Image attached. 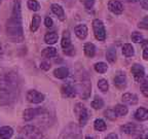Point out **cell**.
<instances>
[{"instance_id": "cell-9", "label": "cell", "mask_w": 148, "mask_h": 139, "mask_svg": "<svg viewBox=\"0 0 148 139\" xmlns=\"http://www.w3.org/2000/svg\"><path fill=\"white\" fill-rule=\"evenodd\" d=\"M61 93L66 98H74L76 96L77 90L76 88H74L70 83H64L62 88H61Z\"/></svg>"}, {"instance_id": "cell-24", "label": "cell", "mask_w": 148, "mask_h": 139, "mask_svg": "<svg viewBox=\"0 0 148 139\" xmlns=\"http://www.w3.org/2000/svg\"><path fill=\"white\" fill-rule=\"evenodd\" d=\"M41 23V17L39 14H34L32 18V23H31V27L30 30L32 32H36L37 29L39 28V25Z\"/></svg>"}, {"instance_id": "cell-26", "label": "cell", "mask_w": 148, "mask_h": 139, "mask_svg": "<svg viewBox=\"0 0 148 139\" xmlns=\"http://www.w3.org/2000/svg\"><path fill=\"white\" fill-rule=\"evenodd\" d=\"M123 54L130 58V57H133L135 55V50H134V46L132 45L131 43H125L123 46Z\"/></svg>"}, {"instance_id": "cell-23", "label": "cell", "mask_w": 148, "mask_h": 139, "mask_svg": "<svg viewBox=\"0 0 148 139\" xmlns=\"http://www.w3.org/2000/svg\"><path fill=\"white\" fill-rule=\"evenodd\" d=\"M61 45L63 49H67L69 46H71V37H70L69 31H64V34L62 37V41H61Z\"/></svg>"}, {"instance_id": "cell-18", "label": "cell", "mask_w": 148, "mask_h": 139, "mask_svg": "<svg viewBox=\"0 0 148 139\" xmlns=\"http://www.w3.org/2000/svg\"><path fill=\"white\" fill-rule=\"evenodd\" d=\"M51 12H53V14H55L56 16L60 19L61 21H65L66 17H65L64 8H63L60 4H58V3H53V4H51Z\"/></svg>"}, {"instance_id": "cell-42", "label": "cell", "mask_w": 148, "mask_h": 139, "mask_svg": "<svg viewBox=\"0 0 148 139\" xmlns=\"http://www.w3.org/2000/svg\"><path fill=\"white\" fill-rule=\"evenodd\" d=\"M104 139H118V136H117V134H115V133H110V134L107 135Z\"/></svg>"}, {"instance_id": "cell-22", "label": "cell", "mask_w": 148, "mask_h": 139, "mask_svg": "<svg viewBox=\"0 0 148 139\" xmlns=\"http://www.w3.org/2000/svg\"><path fill=\"white\" fill-rule=\"evenodd\" d=\"M59 40V35L56 32H49L46 33L45 36H44V41L47 44H55L57 43Z\"/></svg>"}, {"instance_id": "cell-12", "label": "cell", "mask_w": 148, "mask_h": 139, "mask_svg": "<svg viewBox=\"0 0 148 139\" xmlns=\"http://www.w3.org/2000/svg\"><path fill=\"white\" fill-rule=\"evenodd\" d=\"M114 86L116 87L119 90H123V89L127 87V77H125V73L123 72H118L114 76Z\"/></svg>"}, {"instance_id": "cell-8", "label": "cell", "mask_w": 148, "mask_h": 139, "mask_svg": "<svg viewBox=\"0 0 148 139\" xmlns=\"http://www.w3.org/2000/svg\"><path fill=\"white\" fill-rule=\"evenodd\" d=\"M131 72H132L133 76H134L135 81L137 83H141L143 81L144 76H145V70L144 67L141 64H134L131 68Z\"/></svg>"}, {"instance_id": "cell-28", "label": "cell", "mask_w": 148, "mask_h": 139, "mask_svg": "<svg viewBox=\"0 0 148 139\" xmlns=\"http://www.w3.org/2000/svg\"><path fill=\"white\" fill-rule=\"evenodd\" d=\"M42 56L44 58H53L57 56V49L53 46H49L42 51Z\"/></svg>"}, {"instance_id": "cell-5", "label": "cell", "mask_w": 148, "mask_h": 139, "mask_svg": "<svg viewBox=\"0 0 148 139\" xmlns=\"http://www.w3.org/2000/svg\"><path fill=\"white\" fill-rule=\"evenodd\" d=\"M21 131L27 139H42V133L34 126L27 125Z\"/></svg>"}, {"instance_id": "cell-4", "label": "cell", "mask_w": 148, "mask_h": 139, "mask_svg": "<svg viewBox=\"0 0 148 139\" xmlns=\"http://www.w3.org/2000/svg\"><path fill=\"white\" fill-rule=\"evenodd\" d=\"M74 112L77 114V118H78V122L80 126H86V123L88 120V111L84 105H82L81 103H77L74 107Z\"/></svg>"}, {"instance_id": "cell-40", "label": "cell", "mask_w": 148, "mask_h": 139, "mask_svg": "<svg viewBox=\"0 0 148 139\" xmlns=\"http://www.w3.org/2000/svg\"><path fill=\"white\" fill-rule=\"evenodd\" d=\"M44 25H45V27L47 28H51L53 26V19L49 18V17H46L45 19H44Z\"/></svg>"}, {"instance_id": "cell-47", "label": "cell", "mask_w": 148, "mask_h": 139, "mask_svg": "<svg viewBox=\"0 0 148 139\" xmlns=\"http://www.w3.org/2000/svg\"><path fill=\"white\" fill-rule=\"evenodd\" d=\"M145 139H148V134L146 135V137H145Z\"/></svg>"}, {"instance_id": "cell-6", "label": "cell", "mask_w": 148, "mask_h": 139, "mask_svg": "<svg viewBox=\"0 0 148 139\" xmlns=\"http://www.w3.org/2000/svg\"><path fill=\"white\" fill-rule=\"evenodd\" d=\"M77 92L82 99H88L90 96V91H92V83L88 81H82L81 83H78L77 87Z\"/></svg>"}, {"instance_id": "cell-35", "label": "cell", "mask_w": 148, "mask_h": 139, "mask_svg": "<svg viewBox=\"0 0 148 139\" xmlns=\"http://www.w3.org/2000/svg\"><path fill=\"white\" fill-rule=\"evenodd\" d=\"M131 38H132V41L135 42V43H140V42H143L144 40L143 35L139 32H133Z\"/></svg>"}, {"instance_id": "cell-25", "label": "cell", "mask_w": 148, "mask_h": 139, "mask_svg": "<svg viewBox=\"0 0 148 139\" xmlns=\"http://www.w3.org/2000/svg\"><path fill=\"white\" fill-rule=\"evenodd\" d=\"M94 128H95L96 131L102 132V131H105V130L107 129V125L104 120L97 118V120H95V122H94Z\"/></svg>"}, {"instance_id": "cell-30", "label": "cell", "mask_w": 148, "mask_h": 139, "mask_svg": "<svg viewBox=\"0 0 148 139\" xmlns=\"http://www.w3.org/2000/svg\"><path fill=\"white\" fill-rule=\"evenodd\" d=\"M90 105H92V107L94 109H101L102 107L104 106V101H103V99L101 97L96 96L92 101V103H90Z\"/></svg>"}, {"instance_id": "cell-45", "label": "cell", "mask_w": 148, "mask_h": 139, "mask_svg": "<svg viewBox=\"0 0 148 139\" xmlns=\"http://www.w3.org/2000/svg\"><path fill=\"white\" fill-rule=\"evenodd\" d=\"M131 2H140V0H129Z\"/></svg>"}, {"instance_id": "cell-21", "label": "cell", "mask_w": 148, "mask_h": 139, "mask_svg": "<svg viewBox=\"0 0 148 139\" xmlns=\"http://www.w3.org/2000/svg\"><path fill=\"white\" fill-rule=\"evenodd\" d=\"M14 135V130L9 126H4V127L0 128V136L2 139H10Z\"/></svg>"}, {"instance_id": "cell-41", "label": "cell", "mask_w": 148, "mask_h": 139, "mask_svg": "<svg viewBox=\"0 0 148 139\" xmlns=\"http://www.w3.org/2000/svg\"><path fill=\"white\" fill-rule=\"evenodd\" d=\"M40 68H41L42 70H44V71H47V70H49V68H51V65L47 62H41L40 63Z\"/></svg>"}, {"instance_id": "cell-7", "label": "cell", "mask_w": 148, "mask_h": 139, "mask_svg": "<svg viewBox=\"0 0 148 139\" xmlns=\"http://www.w3.org/2000/svg\"><path fill=\"white\" fill-rule=\"evenodd\" d=\"M26 98H27L28 101L30 103H33V104H39V103L44 101V95L36 90L28 91Z\"/></svg>"}, {"instance_id": "cell-37", "label": "cell", "mask_w": 148, "mask_h": 139, "mask_svg": "<svg viewBox=\"0 0 148 139\" xmlns=\"http://www.w3.org/2000/svg\"><path fill=\"white\" fill-rule=\"evenodd\" d=\"M138 27L140 29H143V30H148V16L144 17L141 21L139 22Z\"/></svg>"}, {"instance_id": "cell-43", "label": "cell", "mask_w": 148, "mask_h": 139, "mask_svg": "<svg viewBox=\"0 0 148 139\" xmlns=\"http://www.w3.org/2000/svg\"><path fill=\"white\" fill-rule=\"evenodd\" d=\"M143 59L145 61H148V47H145L143 51Z\"/></svg>"}, {"instance_id": "cell-46", "label": "cell", "mask_w": 148, "mask_h": 139, "mask_svg": "<svg viewBox=\"0 0 148 139\" xmlns=\"http://www.w3.org/2000/svg\"><path fill=\"white\" fill-rule=\"evenodd\" d=\"M86 139H94V138H92V137H90V136H86Z\"/></svg>"}, {"instance_id": "cell-48", "label": "cell", "mask_w": 148, "mask_h": 139, "mask_svg": "<svg viewBox=\"0 0 148 139\" xmlns=\"http://www.w3.org/2000/svg\"><path fill=\"white\" fill-rule=\"evenodd\" d=\"M18 139H24V138H21V137H20V138H18Z\"/></svg>"}, {"instance_id": "cell-19", "label": "cell", "mask_w": 148, "mask_h": 139, "mask_svg": "<svg viewBox=\"0 0 148 139\" xmlns=\"http://www.w3.org/2000/svg\"><path fill=\"white\" fill-rule=\"evenodd\" d=\"M53 75L59 79H64L69 75V69L66 67H59L53 70Z\"/></svg>"}, {"instance_id": "cell-38", "label": "cell", "mask_w": 148, "mask_h": 139, "mask_svg": "<svg viewBox=\"0 0 148 139\" xmlns=\"http://www.w3.org/2000/svg\"><path fill=\"white\" fill-rule=\"evenodd\" d=\"M81 2L83 3L86 9H92L94 6V3H95V0H81Z\"/></svg>"}, {"instance_id": "cell-14", "label": "cell", "mask_w": 148, "mask_h": 139, "mask_svg": "<svg viewBox=\"0 0 148 139\" xmlns=\"http://www.w3.org/2000/svg\"><path fill=\"white\" fill-rule=\"evenodd\" d=\"M60 139H81V136L79 134V130L74 127V130L67 129V131L63 132Z\"/></svg>"}, {"instance_id": "cell-1", "label": "cell", "mask_w": 148, "mask_h": 139, "mask_svg": "<svg viewBox=\"0 0 148 139\" xmlns=\"http://www.w3.org/2000/svg\"><path fill=\"white\" fill-rule=\"evenodd\" d=\"M6 34L14 42H22L24 40V32L22 27V9L20 0H14L10 18L6 22Z\"/></svg>"}, {"instance_id": "cell-50", "label": "cell", "mask_w": 148, "mask_h": 139, "mask_svg": "<svg viewBox=\"0 0 148 139\" xmlns=\"http://www.w3.org/2000/svg\"><path fill=\"white\" fill-rule=\"evenodd\" d=\"M0 139H2V138H1V136H0Z\"/></svg>"}, {"instance_id": "cell-49", "label": "cell", "mask_w": 148, "mask_h": 139, "mask_svg": "<svg viewBox=\"0 0 148 139\" xmlns=\"http://www.w3.org/2000/svg\"><path fill=\"white\" fill-rule=\"evenodd\" d=\"M0 4H1V0H0Z\"/></svg>"}, {"instance_id": "cell-2", "label": "cell", "mask_w": 148, "mask_h": 139, "mask_svg": "<svg viewBox=\"0 0 148 139\" xmlns=\"http://www.w3.org/2000/svg\"><path fill=\"white\" fill-rule=\"evenodd\" d=\"M18 76L14 73H5L0 79V99L7 103L14 101L18 95Z\"/></svg>"}, {"instance_id": "cell-20", "label": "cell", "mask_w": 148, "mask_h": 139, "mask_svg": "<svg viewBox=\"0 0 148 139\" xmlns=\"http://www.w3.org/2000/svg\"><path fill=\"white\" fill-rule=\"evenodd\" d=\"M83 50H84V54L88 58H92L96 54V46L92 42H86L83 46Z\"/></svg>"}, {"instance_id": "cell-16", "label": "cell", "mask_w": 148, "mask_h": 139, "mask_svg": "<svg viewBox=\"0 0 148 139\" xmlns=\"http://www.w3.org/2000/svg\"><path fill=\"white\" fill-rule=\"evenodd\" d=\"M135 118L139 122H145L148 120V110L144 107H139L134 114Z\"/></svg>"}, {"instance_id": "cell-33", "label": "cell", "mask_w": 148, "mask_h": 139, "mask_svg": "<svg viewBox=\"0 0 148 139\" xmlns=\"http://www.w3.org/2000/svg\"><path fill=\"white\" fill-rule=\"evenodd\" d=\"M104 116L105 118H107L110 120H115L117 118V114L115 112L114 109H107V110L104 111Z\"/></svg>"}, {"instance_id": "cell-17", "label": "cell", "mask_w": 148, "mask_h": 139, "mask_svg": "<svg viewBox=\"0 0 148 139\" xmlns=\"http://www.w3.org/2000/svg\"><path fill=\"white\" fill-rule=\"evenodd\" d=\"M123 102L129 105H135L138 103V96L132 94V93H125L123 95Z\"/></svg>"}, {"instance_id": "cell-10", "label": "cell", "mask_w": 148, "mask_h": 139, "mask_svg": "<svg viewBox=\"0 0 148 139\" xmlns=\"http://www.w3.org/2000/svg\"><path fill=\"white\" fill-rule=\"evenodd\" d=\"M108 9L114 14H120L123 12V5L117 0H110L108 2Z\"/></svg>"}, {"instance_id": "cell-44", "label": "cell", "mask_w": 148, "mask_h": 139, "mask_svg": "<svg viewBox=\"0 0 148 139\" xmlns=\"http://www.w3.org/2000/svg\"><path fill=\"white\" fill-rule=\"evenodd\" d=\"M2 54H3V50H2V46H1V44H0V58L2 57Z\"/></svg>"}, {"instance_id": "cell-39", "label": "cell", "mask_w": 148, "mask_h": 139, "mask_svg": "<svg viewBox=\"0 0 148 139\" xmlns=\"http://www.w3.org/2000/svg\"><path fill=\"white\" fill-rule=\"evenodd\" d=\"M64 54H66L67 56H74L75 55V47L71 45L69 47H67V49H65Z\"/></svg>"}, {"instance_id": "cell-13", "label": "cell", "mask_w": 148, "mask_h": 139, "mask_svg": "<svg viewBox=\"0 0 148 139\" xmlns=\"http://www.w3.org/2000/svg\"><path fill=\"white\" fill-rule=\"evenodd\" d=\"M142 128L140 126L136 125V124H133V123H127L125 125L121 126L120 130H121V132L125 133V134H134V133L139 132V130H141Z\"/></svg>"}, {"instance_id": "cell-34", "label": "cell", "mask_w": 148, "mask_h": 139, "mask_svg": "<svg viewBox=\"0 0 148 139\" xmlns=\"http://www.w3.org/2000/svg\"><path fill=\"white\" fill-rule=\"evenodd\" d=\"M27 5H28V8L33 10V12H38L40 8L39 3L37 2L36 0H28Z\"/></svg>"}, {"instance_id": "cell-3", "label": "cell", "mask_w": 148, "mask_h": 139, "mask_svg": "<svg viewBox=\"0 0 148 139\" xmlns=\"http://www.w3.org/2000/svg\"><path fill=\"white\" fill-rule=\"evenodd\" d=\"M92 30H94V35L97 40L104 41L106 39V30H105V26L101 20L95 19L92 21Z\"/></svg>"}, {"instance_id": "cell-32", "label": "cell", "mask_w": 148, "mask_h": 139, "mask_svg": "<svg viewBox=\"0 0 148 139\" xmlns=\"http://www.w3.org/2000/svg\"><path fill=\"white\" fill-rule=\"evenodd\" d=\"M98 88L103 93L107 92L109 89V83H108V81H107V79H105V78L99 79V81H98Z\"/></svg>"}, {"instance_id": "cell-29", "label": "cell", "mask_w": 148, "mask_h": 139, "mask_svg": "<svg viewBox=\"0 0 148 139\" xmlns=\"http://www.w3.org/2000/svg\"><path fill=\"white\" fill-rule=\"evenodd\" d=\"M114 110H115V112L117 114L118 116H127V112H129V109H127V107L125 106V105H123V104L115 105V107H114Z\"/></svg>"}, {"instance_id": "cell-27", "label": "cell", "mask_w": 148, "mask_h": 139, "mask_svg": "<svg viewBox=\"0 0 148 139\" xmlns=\"http://www.w3.org/2000/svg\"><path fill=\"white\" fill-rule=\"evenodd\" d=\"M106 59L109 63H114L116 61V50L111 46L106 52Z\"/></svg>"}, {"instance_id": "cell-11", "label": "cell", "mask_w": 148, "mask_h": 139, "mask_svg": "<svg viewBox=\"0 0 148 139\" xmlns=\"http://www.w3.org/2000/svg\"><path fill=\"white\" fill-rule=\"evenodd\" d=\"M42 112L41 108H28L26 110H24L23 112V118L26 122L32 120L34 118H36L37 116H39Z\"/></svg>"}, {"instance_id": "cell-15", "label": "cell", "mask_w": 148, "mask_h": 139, "mask_svg": "<svg viewBox=\"0 0 148 139\" xmlns=\"http://www.w3.org/2000/svg\"><path fill=\"white\" fill-rule=\"evenodd\" d=\"M88 27L84 24H81V25H77L76 27L74 28V32L76 34V36L78 37L79 39L83 40L86 39V36H88Z\"/></svg>"}, {"instance_id": "cell-31", "label": "cell", "mask_w": 148, "mask_h": 139, "mask_svg": "<svg viewBox=\"0 0 148 139\" xmlns=\"http://www.w3.org/2000/svg\"><path fill=\"white\" fill-rule=\"evenodd\" d=\"M94 68H95V70L98 73H105V72L107 71V69H108V66H107V64L104 62H98L95 64Z\"/></svg>"}, {"instance_id": "cell-36", "label": "cell", "mask_w": 148, "mask_h": 139, "mask_svg": "<svg viewBox=\"0 0 148 139\" xmlns=\"http://www.w3.org/2000/svg\"><path fill=\"white\" fill-rule=\"evenodd\" d=\"M141 93L145 97L148 98V79H144L141 81Z\"/></svg>"}]
</instances>
